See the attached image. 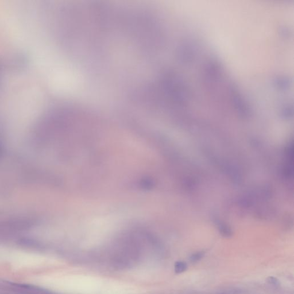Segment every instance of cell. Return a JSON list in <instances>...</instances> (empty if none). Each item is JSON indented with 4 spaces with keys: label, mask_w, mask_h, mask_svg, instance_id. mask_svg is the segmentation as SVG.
I'll return each mask as SVG.
<instances>
[{
    "label": "cell",
    "mask_w": 294,
    "mask_h": 294,
    "mask_svg": "<svg viewBox=\"0 0 294 294\" xmlns=\"http://www.w3.org/2000/svg\"><path fill=\"white\" fill-rule=\"evenodd\" d=\"M266 281L269 284L274 285V286H278L280 284L279 279L274 276H269L266 279Z\"/></svg>",
    "instance_id": "3957f363"
},
{
    "label": "cell",
    "mask_w": 294,
    "mask_h": 294,
    "mask_svg": "<svg viewBox=\"0 0 294 294\" xmlns=\"http://www.w3.org/2000/svg\"><path fill=\"white\" fill-rule=\"evenodd\" d=\"M175 272L176 274H181L187 268V264L184 261H177L175 264Z\"/></svg>",
    "instance_id": "6da1fadb"
},
{
    "label": "cell",
    "mask_w": 294,
    "mask_h": 294,
    "mask_svg": "<svg viewBox=\"0 0 294 294\" xmlns=\"http://www.w3.org/2000/svg\"><path fill=\"white\" fill-rule=\"evenodd\" d=\"M204 253L203 252H198V253L192 254L191 257H190V260L191 262H197V261L202 259Z\"/></svg>",
    "instance_id": "7a4b0ae2"
}]
</instances>
